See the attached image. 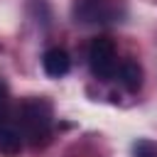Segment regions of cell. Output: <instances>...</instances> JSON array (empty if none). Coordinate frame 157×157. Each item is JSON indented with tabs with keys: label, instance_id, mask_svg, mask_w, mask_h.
<instances>
[{
	"label": "cell",
	"instance_id": "6da1fadb",
	"mask_svg": "<svg viewBox=\"0 0 157 157\" xmlns=\"http://www.w3.org/2000/svg\"><path fill=\"white\" fill-rule=\"evenodd\" d=\"M15 125L20 128L22 140L32 147H47L52 140V130H54V108L52 101L44 96H27L25 101H20L17 105V120Z\"/></svg>",
	"mask_w": 157,
	"mask_h": 157
},
{
	"label": "cell",
	"instance_id": "7a4b0ae2",
	"mask_svg": "<svg viewBox=\"0 0 157 157\" xmlns=\"http://www.w3.org/2000/svg\"><path fill=\"white\" fill-rule=\"evenodd\" d=\"M118 49L110 37H96L88 47V69L98 81L115 78L118 71Z\"/></svg>",
	"mask_w": 157,
	"mask_h": 157
},
{
	"label": "cell",
	"instance_id": "3957f363",
	"mask_svg": "<svg viewBox=\"0 0 157 157\" xmlns=\"http://www.w3.org/2000/svg\"><path fill=\"white\" fill-rule=\"evenodd\" d=\"M71 12L74 20L83 25H103L118 20V7L110 0H76Z\"/></svg>",
	"mask_w": 157,
	"mask_h": 157
},
{
	"label": "cell",
	"instance_id": "277c9868",
	"mask_svg": "<svg viewBox=\"0 0 157 157\" xmlns=\"http://www.w3.org/2000/svg\"><path fill=\"white\" fill-rule=\"evenodd\" d=\"M22 147H25V140L20 135V128L2 115L0 118V155L2 157H20Z\"/></svg>",
	"mask_w": 157,
	"mask_h": 157
},
{
	"label": "cell",
	"instance_id": "5b68a950",
	"mask_svg": "<svg viewBox=\"0 0 157 157\" xmlns=\"http://www.w3.org/2000/svg\"><path fill=\"white\" fill-rule=\"evenodd\" d=\"M42 69L49 78H61L69 74L71 69V59L66 54V49L61 47H49L44 54H42Z\"/></svg>",
	"mask_w": 157,
	"mask_h": 157
},
{
	"label": "cell",
	"instance_id": "8992f818",
	"mask_svg": "<svg viewBox=\"0 0 157 157\" xmlns=\"http://www.w3.org/2000/svg\"><path fill=\"white\" fill-rule=\"evenodd\" d=\"M115 78L120 81V86L128 91V93H137L145 83V71L142 66L135 61V59H125L118 64V71H115Z\"/></svg>",
	"mask_w": 157,
	"mask_h": 157
},
{
	"label": "cell",
	"instance_id": "52a82bcc",
	"mask_svg": "<svg viewBox=\"0 0 157 157\" xmlns=\"http://www.w3.org/2000/svg\"><path fill=\"white\" fill-rule=\"evenodd\" d=\"M132 152H135V157H157V145L152 142V140H137L135 145H132Z\"/></svg>",
	"mask_w": 157,
	"mask_h": 157
},
{
	"label": "cell",
	"instance_id": "ba28073f",
	"mask_svg": "<svg viewBox=\"0 0 157 157\" xmlns=\"http://www.w3.org/2000/svg\"><path fill=\"white\" fill-rule=\"evenodd\" d=\"M7 105H10V88H7V83H5V78L0 76V118L5 115V110H7Z\"/></svg>",
	"mask_w": 157,
	"mask_h": 157
}]
</instances>
